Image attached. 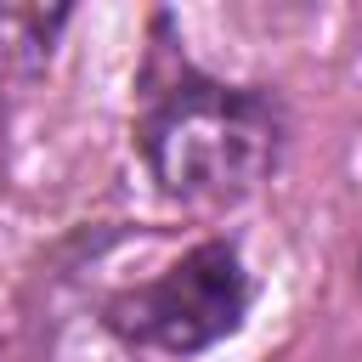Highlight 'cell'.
Instances as JSON below:
<instances>
[{
  "label": "cell",
  "instance_id": "1",
  "mask_svg": "<svg viewBox=\"0 0 362 362\" xmlns=\"http://www.w3.org/2000/svg\"><path fill=\"white\" fill-rule=\"evenodd\" d=\"M288 113L266 85H226L192 62L147 68L136 107V153L164 198L192 209L243 204L272 181Z\"/></svg>",
  "mask_w": 362,
  "mask_h": 362
},
{
  "label": "cell",
  "instance_id": "2",
  "mask_svg": "<svg viewBox=\"0 0 362 362\" xmlns=\"http://www.w3.org/2000/svg\"><path fill=\"white\" fill-rule=\"evenodd\" d=\"M249 300H255V283L243 255L226 238H198L158 272L107 288L96 305V322L130 351L198 356L226 334H238V322L249 317Z\"/></svg>",
  "mask_w": 362,
  "mask_h": 362
},
{
  "label": "cell",
  "instance_id": "3",
  "mask_svg": "<svg viewBox=\"0 0 362 362\" xmlns=\"http://www.w3.org/2000/svg\"><path fill=\"white\" fill-rule=\"evenodd\" d=\"M356 283H362V249H356Z\"/></svg>",
  "mask_w": 362,
  "mask_h": 362
}]
</instances>
